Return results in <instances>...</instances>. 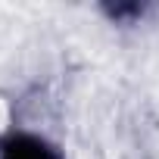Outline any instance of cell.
Segmentation results:
<instances>
[{"label": "cell", "mask_w": 159, "mask_h": 159, "mask_svg": "<svg viewBox=\"0 0 159 159\" xmlns=\"http://www.w3.org/2000/svg\"><path fill=\"white\" fill-rule=\"evenodd\" d=\"M0 159H62L56 147L34 134H10L0 143Z\"/></svg>", "instance_id": "obj_1"}, {"label": "cell", "mask_w": 159, "mask_h": 159, "mask_svg": "<svg viewBox=\"0 0 159 159\" xmlns=\"http://www.w3.org/2000/svg\"><path fill=\"white\" fill-rule=\"evenodd\" d=\"M109 16H116V19H131V16H140V7H137V3H119V7H109Z\"/></svg>", "instance_id": "obj_2"}]
</instances>
